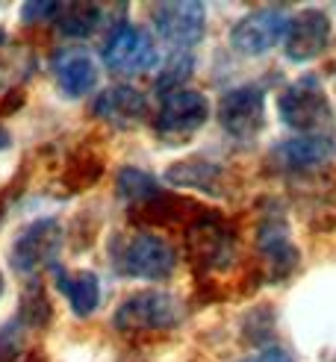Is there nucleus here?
Here are the masks:
<instances>
[{
	"label": "nucleus",
	"instance_id": "1",
	"mask_svg": "<svg viewBox=\"0 0 336 362\" xmlns=\"http://www.w3.org/2000/svg\"><path fill=\"white\" fill-rule=\"evenodd\" d=\"M112 268L133 280H166L177 268V250L156 233H127L112 242Z\"/></svg>",
	"mask_w": 336,
	"mask_h": 362
},
{
	"label": "nucleus",
	"instance_id": "2",
	"mask_svg": "<svg viewBox=\"0 0 336 362\" xmlns=\"http://www.w3.org/2000/svg\"><path fill=\"white\" fill-rule=\"evenodd\" d=\"M277 115L289 130L307 136V133H325V127L333 121V106L328 92L315 74H304L289 83L277 98Z\"/></svg>",
	"mask_w": 336,
	"mask_h": 362
},
{
	"label": "nucleus",
	"instance_id": "3",
	"mask_svg": "<svg viewBox=\"0 0 336 362\" xmlns=\"http://www.w3.org/2000/svg\"><path fill=\"white\" fill-rule=\"evenodd\" d=\"M62 239H65V230H62V224L57 218L33 221L15 236L12 250H9V265L24 277L39 274L42 268L57 262Z\"/></svg>",
	"mask_w": 336,
	"mask_h": 362
},
{
	"label": "nucleus",
	"instance_id": "4",
	"mask_svg": "<svg viewBox=\"0 0 336 362\" xmlns=\"http://www.w3.org/2000/svg\"><path fill=\"white\" fill-rule=\"evenodd\" d=\"M183 321V303L168 292H136L124 300L112 324L118 330H171Z\"/></svg>",
	"mask_w": 336,
	"mask_h": 362
},
{
	"label": "nucleus",
	"instance_id": "5",
	"mask_svg": "<svg viewBox=\"0 0 336 362\" xmlns=\"http://www.w3.org/2000/svg\"><path fill=\"white\" fill-rule=\"evenodd\" d=\"M103 62L112 74L136 77V74L151 71L159 62V50L151 39V33H145L141 27H133V24H121L106 35Z\"/></svg>",
	"mask_w": 336,
	"mask_h": 362
},
{
	"label": "nucleus",
	"instance_id": "6",
	"mask_svg": "<svg viewBox=\"0 0 336 362\" xmlns=\"http://www.w3.org/2000/svg\"><path fill=\"white\" fill-rule=\"evenodd\" d=\"M207 118H209V100L201 92L180 88V92H171L163 98L159 112L153 118V127L159 139L186 141L207 124Z\"/></svg>",
	"mask_w": 336,
	"mask_h": 362
},
{
	"label": "nucleus",
	"instance_id": "7",
	"mask_svg": "<svg viewBox=\"0 0 336 362\" xmlns=\"http://www.w3.org/2000/svg\"><path fill=\"white\" fill-rule=\"evenodd\" d=\"M219 121L227 136L251 141L265 130V92L260 86H239L219 100Z\"/></svg>",
	"mask_w": 336,
	"mask_h": 362
},
{
	"label": "nucleus",
	"instance_id": "8",
	"mask_svg": "<svg viewBox=\"0 0 336 362\" xmlns=\"http://www.w3.org/2000/svg\"><path fill=\"white\" fill-rule=\"evenodd\" d=\"M289 21L292 18L280 9L248 12L245 18L236 21V27L230 30V45H233V50L245 53V57H260V53L272 50L274 45L286 39Z\"/></svg>",
	"mask_w": 336,
	"mask_h": 362
},
{
	"label": "nucleus",
	"instance_id": "9",
	"mask_svg": "<svg viewBox=\"0 0 336 362\" xmlns=\"http://www.w3.org/2000/svg\"><path fill=\"white\" fill-rule=\"evenodd\" d=\"M274 165L289 171V174H307L325 168L328 162L336 159V136L333 133H307V136H292L286 141L274 144L272 151Z\"/></svg>",
	"mask_w": 336,
	"mask_h": 362
},
{
	"label": "nucleus",
	"instance_id": "10",
	"mask_svg": "<svg viewBox=\"0 0 336 362\" xmlns=\"http://www.w3.org/2000/svg\"><path fill=\"white\" fill-rule=\"evenodd\" d=\"M153 27L174 47H195L207 33V9L201 4H156Z\"/></svg>",
	"mask_w": 336,
	"mask_h": 362
},
{
	"label": "nucleus",
	"instance_id": "11",
	"mask_svg": "<svg viewBox=\"0 0 336 362\" xmlns=\"http://www.w3.org/2000/svg\"><path fill=\"white\" fill-rule=\"evenodd\" d=\"M330 42V18L325 9H304L298 12L289 30L286 39H283V50L292 62H310L322 53Z\"/></svg>",
	"mask_w": 336,
	"mask_h": 362
},
{
	"label": "nucleus",
	"instance_id": "12",
	"mask_svg": "<svg viewBox=\"0 0 336 362\" xmlns=\"http://www.w3.org/2000/svg\"><path fill=\"white\" fill-rule=\"evenodd\" d=\"M257 245H260V253L265 265H269V274L272 280H283L292 274V268L298 265V247L292 245V236H289V227L283 221V215L272 212L269 218L260 224V233H257Z\"/></svg>",
	"mask_w": 336,
	"mask_h": 362
},
{
	"label": "nucleus",
	"instance_id": "13",
	"mask_svg": "<svg viewBox=\"0 0 336 362\" xmlns=\"http://www.w3.org/2000/svg\"><path fill=\"white\" fill-rule=\"evenodd\" d=\"M53 74L65 98H83L98 83V65L86 47L71 45L53 53Z\"/></svg>",
	"mask_w": 336,
	"mask_h": 362
},
{
	"label": "nucleus",
	"instance_id": "14",
	"mask_svg": "<svg viewBox=\"0 0 336 362\" xmlns=\"http://www.w3.org/2000/svg\"><path fill=\"white\" fill-rule=\"evenodd\" d=\"M148 98L133 86H112L95 100V115L112 127H121V130L139 127L148 118Z\"/></svg>",
	"mask_w": 336,
	"mask_h": 362
},
{
	"label": "nucleus",
	"instance_id": "15",
	"mask_svg": "<svg viewBox=\"0 0 336 362\" xmlns=\"http://www.w3.org/2000/svg\"><path fill=\"white\" fill-rule=\"evenodd\" d=\"M53 286L68 300L77 318H88L100 306V280L95 271H65L53 268Z\"/></svg>",
	"mask_w": 336,
	"mask_h": 362
},
{
	"label": "nucleus",
	"instance_id": "16",
	"mask_svg": "<svg viewBox=\"0 0 336 362\" xmlns=\"http://www.w3.org/2000/svg\"><path fill=\"white\" fill-rule=\"evenodd\" d=\"M221 168L216 165V162L209 159H183L177 162V165H171L166 171V180L171 186L177 189H198V192H207V194H221Z\"/></svg>",
	"mask_w": 336,
	"mask_h": 362
},
{
	"label": "nucleus",
	"instance_id": "17",
	"mask_svg": "<svg viewBox=\"0 0 336 362\" xmlns=\"http://www.w3.org/2000/svg\"><path fill=\"white\" fill-rule=\"evenodd\" d=\"M189 245L207 265H227L230 262V253H233V245H230L227 230L216 221V218H201L198 224L192 227L189 233Z\"/></svg>",
	"mask_w": 336,
	"mask_h": 362
},
{
	"label": "nucleus",
	"instance_id": "18",
	"mask_svg": "<svg viewBox=\"0 0 336 362\" xmlns=\"http://www.w3.org/2000/svg\"><path fill=\"white\" fill-rule=\"evenodd\" d=\"M100 24V6L98 4H65L57 15V27L68 39H86Z\"/></svg>",
	"mask_w": 336,
	"mask_h": 362
},
{
	"label": "nucleus",
	"instance_id": "19",
	"mask_svg": "<svg viewBox=\"0 0 336 362\" xmlns=\"http://www.w3.org/2000/svg\"><path fill=\"white\" fill-rule=\"evenodd\" d=\"M115 189H118V197L121 201H127V204H151L153 197H159V186H156V180L148 174V171H141V168H121L118 177H115Z\"/></svg>",
	"mask_w": 336,
	"mask_h": 362
},
{
	"label": "nucleus",
	"instance_id": "20",
	"mask_svg": "<svg viewBox=\"0 0 336 362\" xmlns=\"http://www.w3.org/2000/svg\"><path fill=\"white\" fill-rule=\"evenodd\" d=\"M195 71V59L189 53H174V57L159 68L156 74V88L163 95H171V92H180V86H186V80L192 77Z\"/></svg>",
	"mask_w": 336,
	"mask_h": 362
},
{
	"label": "nucleus",
	"instance_id": "21",
	"mask_svg": "<svg viewBox=\"0 0 336 362\" xmlns=\"http://www.w3.org/2000/svg\"><path fill=\"white\" fill-rule=\"evenodd\" d=\"M18 351H21V327L18 321H12L0 330V362H15Z\"/></svg>",
	"mask_w": 336,
	"mask_h": 362
},
{
	"label": "nucleus",
	"instance_id": "22",
	"mask_svg": "<svg viewBox=\"0 0 336 362\" xmlns=\"http://www.w3.org/2000/svg\"><path fill=\"white\" fill-rule=\"evenodd\" d=\"M59 9H62L59 4H27L21 15H24V21H45V18H57Z\"/></svg>",
	"mask_w": 336,
	"mask_h": 362
},
{
	"label": "nucleus",
	"instance_id": "23",
	"mask_svg": "<svg viewBox=\"0 0 336 362\" xmlns=\"http://www.w3.org/2000/svg\"><path fill=\"white\" fill-rule=\"evenodd\" d=\"M242 362H295V359H292V354H289V351H283V348L269 345V348H262L260 354L248 356V359H242Z\"/></svg>",
	"mask_w": 336,
	"mask_h": 362
},
{
	"label": "nucleus",
	"instance_id": "24",
	"mask_svg": "<svg viewBox=\"0 0 336 362\" xmlns=\"http://www.w3.org/2000/svg\"><path fill=\"white\" fill-rule=\"evenodd\" d=\"M9 144V136H6V130H0V148H6Z\"/></svg>",
	"mask_w": 336,
	"mask_h": 362
},
{
	"label": "nucleus",
	"instance_id": "25",
	"mask_svg": "<svg viewBox=\"0 0 336 362\" xmlns=\"http://www.w3.org/2000/svg\"><path fill=\"white\" fill-rule=\"evenodd\" d=\"M0 295H4V277H0Z\"/></svg>",
	"mask_w": 336,
	"mask_h": 362
}]
</instances>
